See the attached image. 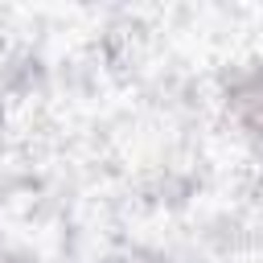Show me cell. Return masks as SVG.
<instances>
[{
	"instance_id": "1",
	"label": "cell",
	"mask_w": 263,
	"mask_h": 263,
	"mask_svg": "<svg viewBox=\"0 0 263 263\" xmlns=\"http://www.w3.org/2000/svg\"><path fill=\"white\" fill-rule=\"evenodd\" d=\"M238 107H242V115H247L251 127H263V78L251 82V86L238 95Z\"/></svg>"
}]
</instances>
